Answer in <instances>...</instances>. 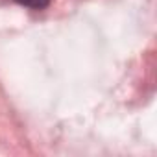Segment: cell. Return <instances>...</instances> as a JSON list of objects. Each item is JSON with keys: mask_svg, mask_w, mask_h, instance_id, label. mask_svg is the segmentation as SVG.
<instances>
[{"mask_svg": "<svg viewBox=\"0 0 157 157\" xmlns=\"http://www.w3.org/2000/svg\"><path fill=\"white\" fill-rule=\"evenodd\" d=\"M15 2H19L21 6L32 8V10H44L50 4V0H15Z\"/></svg>", "mask_w": 157, "mask_h": 157, "instance_id": "6da1fadb", "label": "cell"}]
</instances>
